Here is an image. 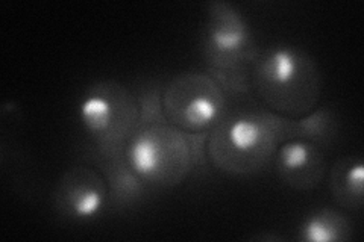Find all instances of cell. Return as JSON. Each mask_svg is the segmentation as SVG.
<instances>
[{
	"instance_id": "cell-10",
	"label": "cell",
	"mask_w": 364,
	"mask_h": 242,
	"mask_svg": "<svg viewBox=\"0 0 364 242\" xmlns=\"http://www.w3.org/2000/svg\"><path fill=\"white\" fill-rule=\"evenodd\" d=\"M350 236L346 216L333 211L321 209L306 215L299 226V239L309 242H337Z\"/></svg>"
},
{
	"instance_id": "cell-4",
	"label": "cell",
	"mask_w": 364,
	"mask_h": 242,
	"mask_svg": "<svg viewBox=\"0 0 364 242\" xmlns=\"http://www.w3.org/2000/svg\"><path fill=\"white\" fill-rule=\"evenodd\" d=\"M77 119L88 140L107 159L117 158L140 124V105L117 82L90 87L77 105Z\"/></svg>"
},
{
	"instance_id": "cell-9",
	"label": "cell",
	"mask_w": 364,
	"mask_h": 242,
	"mask_svg": "<svg viewBox=\"0 0 364 242\" xmlns=\"http://www.w3.org/2000/svg\"><path fill=\"white\" fill-rule=\"evenodd\" d=\"M333 197L345 209H361L364 200V165L361 158L346 156L338 159L331 171Z\"/></svg>"
},
{
	"instance_id": "cell-3",
	"label": "cell",
	"mask_w": 364,
	"mask_h": 242,
	"mask_svg": "<svg viewBox=\"0 0 364 242\" xmlns=\"http://www.w3.org/2000/svg\"><path fill=\"white\" fill-rule=\"evenodd\" d=\"M124 163L141 183L172 188L187 177L196 152L190 138L168 123L140 126L123 148Z\"/></svg>"
},
{
	"instance_id": "cell-2",
	"label": "cell",
	"mask_w": 364,
	"mask_h": 242,
	"mask_svg": "<svg viewBox=\"0 0 364 242\" xmlns=\"http://www.w3.org/2000/svg\"><path fill=\"white\" fill-rule=\"evenodd\" d=\"M289 120L264 111L225 114L208 136L213 165L234 176H249L263 170L290 135Z\"/></svg>"
},
{
	"instance_id": "cell-5",
	"label": "cell",
	"mask_w": 364,
	"mask_h": 242,
	"mask_svg": "<svg viewBox=\"0 0 364 242\" xmlns=\"http://www.w3.org/2000/svg\"><path fill=\"white\" fill-rule=\"evenodd\" d=\"M161 109L166 123L193 136L210 133L226 114L222 85L213 76L182 73L166 87Z\"/></svg>"
},
{
	"instance_id": "cell-6",
	"label": "cell",
	"mask_w": 364,
	"mask_h": 242,
	"mask_svg": "<svg viewBox=\"0 0 364 242\" xmlns=\"http://www.w3.org/2000/svg\"><path fill=\"white\" fill-rule=\"evenodd\" d=\"M203 52L213 68V75L222 82L235 85L237 75L252 62V37L245 17L225 2L211 4L203 31Z\"/></svg>"
},
{
	"instance_id": "cell-7",
	"label": "cell",
	"mask_w": 364,
	"mask_h": 242,
	"mask_svg": "<svg viewBox=\"0 0 364 242\" xmlns=\"http://www.w3.org/2000/svg\"><path fill=\"white\" fill-rule=\"evenodd\" d=\"M107 179L93 168L75 167L61 177L55 192V206L60 214L77 223L99 218L109 203Z\"/></svg>"
},
{
	"instance_id": "cell-8",
	"label": "cell",
	"mask_w": 364,
	"mask_h": 242,
	"mask_svg": "<svg viewBox=\"0 0 364 242\" xmlns=\"http://www.w3.org/2000/svg\"><path fill=\"white\" fill-rule=\"evenodd\" d=\"M278 177L294 189H310L325 175V156L321 145L302 136L287 138L275 153Z\"/></svg>"
},
{
	"instance_id": "cell-1",
	"label": "cell",
	"mask_w": 364,
	"mask_h": 242,
	"mask_svg": "<svg viewBox=\"0 0 364 242\" xmlns=\"http://www.w3.org/2000/svg\"><path fill=\"white\" fill-rule=\"evenodd\" d=\"M250 79L258 99L279 117H306L321 99L316 61L293 45L278 44L257 53L250 62Z\"/></svg>"
}]
</instances>
